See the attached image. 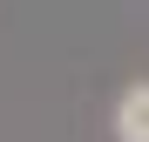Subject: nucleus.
I'll list each match as a JSON object with an SVG mask.
<instances>
[{"label": "nucleus", "mask_w": 149, "mask_h": 142, "mask_svg": "<svg viewBox=\"0 0 149 142\" xmlns=\"http://www.w3.org/2000/svg\"><path fill=\"white\" fill-rule=\"evenodd\" d=\"M109 129H115V142H149V81H129L115 95Z\"/></svg>", "instance_id": "obj_1"}]
</instances>
